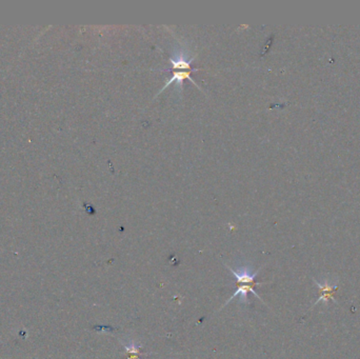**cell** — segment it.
I'll return each mask as SVG.
<instances>
[{"label": "cell", "instance_id": "obj_1", "mask_svg": "<svg viewBox=\"0 0 360 359\" xmlns=\"http://www.w3.org/2000/svg\"><path fill=\"white\" fill-rule=\"evenodd\" d=\"M314 282H315V285L318 287L320 293H322V295H320L318 298V301L315 303V306L318 305L319 303H329L330 299H333L334 294L336 293V290H337V285L331 284L329 281L325 282V284H320L317 281H314Z\"/></svg>", "mask_w": 360, "mask_h": 359}, {"label": "cell", "instance_id": "obj_2", "mask_svg": "<svg viewBox=\"0 0 360 359\" xmlns=\"http://www.w3.org/2000/svg\"><path fill=\"white\" fill-rule=\"evenodd\" d=\"M260 285H262V284H259V283H256V284H253V285H240V286L238 287L237 291L234 293V295L231 296L229 301L224 305V307H226L227 305H229V304L233 301V299H234L235 297H237V296H239L240 298H242V303H244V304H249V301H248V293H249V292H252L258 299H260V301L263 302V299L260 298V296H259V295L256 293V291L254 290V287H255V286H260Z\"/></svg>", "mask_w": 360, "mask_h": 359}, {"label": "cell", "instance_id": "obj_3", "mask_svg": "<svg viewBox=\"0 0 360 359\" xmlns=\"http://www.w3.org/2000/svg\"><path fill=\"white\" fill-rule=\"evenodd\" d=\"M125 349L127 353L130 355H138L139 354V346H137L135 343H131L129 346H125Z\"/></svg>", "mask_w": 360, "mask_h": 359}]
</instances>
